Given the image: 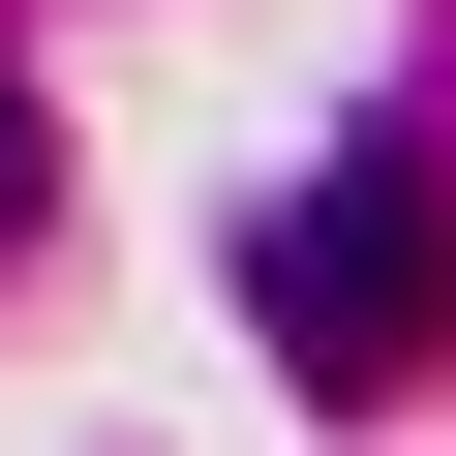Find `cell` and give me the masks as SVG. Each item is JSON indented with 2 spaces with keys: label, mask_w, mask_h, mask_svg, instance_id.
<instances>
[{
  "label": "cell",
  "mask_w": 456,
  "mask_h": 456,
  "mask_svg": "<svg viewBox=\"0 0 456 456\" xmlns=\"http://www.w3.org/2000/svg\"><path fill=\"white\" fill-rule=\"evenodd\" d=\"M244 305H274V365H426V305H456V183H426V122H365L335 183H274V244H244Z\"/></svg>",
  "instance_id": "cell-1"
}]
</instances>
